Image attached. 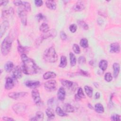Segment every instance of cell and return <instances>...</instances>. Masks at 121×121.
<instances>
[{
    "label": "cell",
    "mask_w": 121,
    "mask_h": 121,
    "mask_svg": "<svg viewBox=\"0 0 121 121\" xmlns=\"http://www.w3.org/2000/svg\"><path fill=\"white\" fill-rule=\"evenodd\" d=\"M79 73L82 76H86V77H88L90 76L89 74L87 71H85L81 70V69H80Z\"/></svg>",
    "instance_id": "45"
},
{
    "label": "cell",
    "mask_w": 121,
    "mask_h": 121,
    "mask_svg": "<svg viewBox=\"0 0 121 121\" xmlns=\"http://www.w3.org/2000/svg\"><path fill=\"white\" fill-rule=\"evenodd\" d=\"M95 98L97 99H99L100 97V94L99 93V92H96L95 94Z\"/></svg>",
    "instance_id": "51"
},
{
    "label": "cell",
    "mask_w": 121,
    "mask_h": 121,
    "mask_svg": "<svg viewBox=\"0 0 121 121\" xmlns=\"http://www.w3.org/2000/svg\"><path fill=\"white\" fill-rule=\"evenodd\" d=\"M73 50L74 52L77 54H78L80 52V50L79 46L77 44H74L72 47Z\"/></svg>",
    "instance_id": "39"
},
{
    "label": "cell",
    "mask_w": 121,
    "mask_h": 121,
    "mask_svg": "<svg viewBox=\"0 0 121 121\" xmlns=\"http://www.w3.org/2000/svg\"><path fill=\"white\" fill-rule=\"evenodd\" d=\"M35 3L36 6L39 7H41L43 5V2L42 0H35Z\"/></svg>",
    "instance_id": "46"
},
{
    "label": "cell",
    "mask_w": 121,
    "mask_h": 121,
    "mask_svg": "<svg viewBox=\"0 0 121 121\" xmlns=\"http://www.w3.org/2000/svg\"><path fill=\"white\" fill-rule=\"evenodd\" d=\"M78 24L79 26H81L82 28H83L85 30H87L88 29V26L87 25L84 21L83 20H78Z\"/></svg>",
    "instance_id": "37"
},
{
    "label": "cell",
    "mask_w": 121,
    "mask_h": 121,
    "mask_svg": "<svg viewBox=\"0 0 121 121\" xmlns=\"http://www.w3.org/2000/svg\"><path fill=\"white\" fill-rule=\"evenodd\" d=\"M44 86L45 89L48 91H54L56 89L57 83L54 80H50L44 83Z\"/></svg>",
    "instance_id": "5"
},
{
    "label": "cell",
    "mask_w": 121,
    "mask_h": 121,
    "mask_svg": "<svg viewBox=\"0 0 121 121\" xmlns=\"http://www.w3.org/2000/svg\"><path fill=\"white\" fill-rule=\"evenodd\" d=\"M31 95L35 103L37 105L39 104L41 102V100L40 96V94L38 91L36 89H34L32 91Z\"/></svg>",
    "instance_id": "8"
},
{
    "label": "cell",
    "mask_w": 121,
    "mask_h": 121,
    "mask_svg": "<svg viewBox=\"0 0 121 121\" xmlns=\"http://www.w3.org/2000/svg\"><path fill=\"white\" fill-rule=\"evenodd\" d=\"M69 29L70 30V31L71 32V33H75L77 30V26L76 24H73L71 25H70L69 27Z\"/></svg>",
    "instance_id": "42"
},
{
    "label": "cell",
    "mask_w": 121,
    "mask_h": 121,
    "mask_svg": "<svg viewBox=\"0 0 121 121\" xmlns=\"http://www.w3.org/2000/svg\"><path fill=\"white\" fill-rule=\"evenodd\" d=\"M45 112H46V115L49 119H53L54 118L55 114H54L53 110L52 108H47L45 111Z\"/></svg>",
    "instance_id": "26"
},
{
    "label": "cell",
    "mask_w": 121,
    "mask_h": 121,
    "mask_svg": "<svg viewBox=\"0 0 121 121\" xmlns=\"http://www.w3.org/2000/svg\"><path fill=\"white\" fill-rule=\"evenodd\" d=\"M8 2H9L8 0H0V4L1 6V5L5 6L8 4Z\"/></svg>",
    "instance_id": "49"
},
{
    "label": "cell",
    "mask_w": 121,
    "mask_h": 121,
    "mask_svg": "<svg viewBox=\"0 0 121 121\" xmlns=\"http://www.w3.org/2000/svg\"><path fill=\"white\" fill-rule=\"evenodd\" d=\"M108 66V62L107 60H101L99 63V67L100 69L103 71L107 69Z\"/></svg>",
    "instance_id": "24"
},
{
    "label": "cell",
    "mask_w": 121,
    "mask_h": 121,
    "mask_svg": "<svg viewBox=\"0 0 121 121\" xmlns=\"http://www.w3.org/2000/svg\"><path fill=\"white\" fill-rule=\"evenodd\" d=\"M60 37L62 40H65L67 39V35L63 31H61L60 33Z\"/></svg>",
    "instance_id": "44"
},
{
    "label": "cell",
    "mask_w": 121,
    "mask_h": 121,
    "mask_svg": "<svg viewBox=\"0 0 121 121\" xmlns=\"http://www.w3.org/2000/svg\"><path fill=\"white\" fill-rule=\"evenodd\" d=\"M111 120L112 121H120L121 120V116L117 114H113L111 116Z\"/></svg>",
    "instance_id": "40"
},
{
    "label": "cell",
    "mask_w": 121,
    "mask_h": 121,
    "mask_svg": "<svg viewBox=\"0 0 121 121\" xmlns=\"http://www.w3.org/2000/svg\"><path fill=\"white\" fill-rule=\"evenodd\" d=\"M80 46L84 48H86L88 46V41L86 38H82L81 39L80 42Z\"/></svg>",
    "instance_id": "35"
},
{
    "label": "cell",
    "mask_w": 121,
    "mask_h": 121,
    "mask_svg": "<svg viewBox=\"0 0 121 121\" xmlns=\"http://www.w3.org/2000/svg\"><path fill=\"white\" fill-rule=\"evenodd\" d=\"M85 97V96L82 88L81 87H79L78 89L77 94L75 95V99H76L77 100H79L81 98Z\"/></svg>",
    "instance_id": "21"
},
{
    "label": "cell",
    "mask_w": 121,
    "mask_h": 121,
    "mask_svg": "<svg viewBox=\"0 0 121 121\" xmlns=\"http://www.w3.org/2000/svg\"><path fill=\"white\" fill-rule=\"evenodd\" d=\"M63 109L67 112H73L74 111V107L69 104H65L63 106Z\"/></svg>",
    "instance_id": "23"
},
{
    "label": "cell",
    "mask_w": 121,
    "mask_h": 121,
    "mask_svg": "<svg viewBox=\"0 0 121 121\" xmlns=\"http://www.w3.org/2000/svg\"><path fill=\"white\" fill-rule=\"evenodd\" d=\"M14 13L13 9L12 8H10L8 10H4L2 12V17L3 18H8L9 17L11 16Z\"/></svg>",
    "instance_id": "17"
},
{
    "label": "cell",
    "mask_w": 121,
    "mask_h": 121,
    "mask_svg": "<svg viewBox=\"0 0 121 121\" xmlns=\"http://www.w3.org/2000/svg\"><path fill=\"white\" fill-rule=\"evenodd\" d=\"M14 86V83L13 80L10 78H8L6 79L5 88L7 90H10L13 88Z\"/></svg>",
    "instance_id": "14"
},
{
    "label": "cell",
    "mask_w": 121,
    "mask_h": 121,
    "mask_svg": "<svg viewBox=\"0 0 121 121\" xmlns=\"http://www.w3.org/2000/svg\"><path fill=\"white\" fill-rule=\"evenodd\" d=\"M9 23L8 21L5 20L2 22L0 25V37L1 38L3 35L5 34V32L9 27Z\"/></svg>",
    "instance_id": "9"
},
{
    "label": "cell",
    "mask_w": 121,
    "mask_h": 121,
    "mask_svg": "<svg viewBox=\"0 0 121 121\" xmlns=\"http://www.w3.org/2000/svg\"><path fill=\"white\" fill-rule=\"evenodd\" d=\"M95 110L97 113H102L104 112V108L103 105L100 103L96 104L95 106Z\"/></svg>",
    "instance_id": "25"
},
{
    "label": "cell",
    "mask_w": 121,
    "mask_h": 121,
    "mask_svg": "<svg viewBox=\"0 0 121 121\" xmlns=\"http://www.w3.org/2000/svg\"><path fill=\"white\" fill-rule=\"evenodd\" d=\"M43 57L45 60L51 63L56 62L58 59V55L53 47H51L45 50Z\"/></svg>",
    "instance_id": "2"
},
{
    "label": "cell",
    "mask_w": 121,
    "mask_h": 121,
    "mask_svg": "<svg viewBox=\"0 0 121 121\" xmlns=\"http://www.w3.org/2000/svg\"><path fill=\"white\" fill-rule=\"evenodd\" d=\"M56 77V74L52 71H47L43 75V78L44 79L54 78Z\"/></svg>",
    "instance_id": "22"
},
{
    "label": "cell",
    "mask_w": 121,
    "mask_h": 121,
    "mask_svg": "<svg viewBox=\"0 0 121 121\" xmlns=\"http://www.w3.org/2000/svg\"><path fill=\"white\" fill-rule=\"evenodd\" d=\"M2 119L4 121H14V120L12 118L9 117H3L2 118Z\"/></svg>",
    "instance_id": "50"
},
{
    "label": "cell",
    "mask_w": 121,
    "mask_h": 121,
    "mask_svg": "<svg viewBox=\"0 0 121 121\" xmlns=\"http://www.w3.org/2000/svg\"><path fill=\"white\" fill-rule=\"evenodd\" d=\"M66 93L64 88L63 87H60L57 93V97L59 100L60 101H63L65 98Z\"/></svg>",
    "instance_id": "16"
},
{
    "label": "cell",
    "mask_w": 121,
    "mask_h": 121,
    "mask_svg": "<svg viewBox=\"0 0 121 121\" xmlns=\"http://www.w3.org/2000/svg\"><path fill=\"white\" fill-rule=\"evenodd\" d=\"M13 68H14V64H13V62L11 61L7 62L5 64V66H4L5 70L8 72H10L12 70Z\"/></svg>",
    "instance_id": "28"
},
{
    "label": "cell",
    "mask_w": 121,
    "mask_h": 121,
    "mask_svg": "<svg viewBox=\"0 0 121 121\" xmlns=\"http://www.w3.org/2000/svg\"><path fill=\"white\" fill-rule=\"evenodd\" d=\"M23 2L21 0H14L13 1V3L16 6H19L20 5H22Z\"/></svg>",
    "instance_id": "47"
},
{
    "label": "cell",
    "mask_w": 121,
    "mask_h": 121,
    "mask_svg": "<svg viewBox=\"0 0 121 121\" xmlns=\"http://www.w3.org/2000/svg\"><path fill=\"white\" fill-rule=\"evenodd\" d=\"M84 89L87 95L90 98L92 97L93 95V88L89 86H85L84 87Z\"/></svg>",
    "instance_id": "29"
},
{
    "label": "cell",
    "mask_w": 121,
    "mask_h": 121,
    "mask_svg": "<svg viewBox=\"0 0 121 121\" xmlns=\"http://www.w3.org/2000/svg\"><path fill=\"white\" fill-rule=\"evenodd\" d=\"M88 107H89V108H90V109H93V107L92 105L90 104H88Z\"/></svg>",
    "instance_id": "52"
},
{
    "label": "cell",
    "mask_w": 121,
    "mask_h": 121,
    "mask_svg": "<svg viewBox=\"0 0 121 121\" xmlns=\"http://www.w3.org/2000/svg\"><path fill=\"white\" fill-rule=\"evenodd\" d=\"M45 4L46 7L50 9L54 10L56 8V2L53 0H46Z\"/></svg>",
    "instance_id": "20"
},
{
    "label": "cell",
    "mask_w": 121,
    "mask_h": 121,
    "mask_svg": "<svg viewBox=\"0 0 121 121\" xmlns=\"http://www.w3.org/2000/svg\"><path fill=\"white\" fill-rule=\"evenodd\" d=\"M61 84H62V86L64 87H67V88H70L73 85V82H72L71 81H69V80H66V79L62 80L61 81Z\"/></svg>",
    "instance_id": "27"
},
{
    "label": "cell",
    "mask_w": 121,
    "mask_h": 121,
    "mask_svg": "<svg viewBox=\"0 0 121 121\" xmlns=\"http://www.w3.org/2000/svg\"><path fill=\"white\" fill-rule=\"evenodd\" d=\"M113 70V76L115 78H116L120 72V67L119 63H114L112 65Z\"/></svg>",
    "instance_id": "18"
},
{
    "label": "cell",
    "mask_w": 121,
    "mask_h": 121,
    "mask_svg": "<svg viewBox=\"0 0 121 121\" xmlns=\"http://www.w3.org/2000/svg\"><path fill=\"white\" fill-rule=\"evenodd\" d=\"M56 112L57 114L60 116L64 117V116H67V114L65 112V111H64L63 110H62L60 107H56Z\"/></svg>",
    "instance_id": "34"
},
{
    "label": "cell",
    "mask_w": 121,
    "mask_h": 121,
    "mask_svg": "<svg viewBox=\"0 0 121 121\" xmlns=\"http://www.w3.org/2000/svg\"><path fill=\"white\" fill-rule=\"evenodd\" d=\"M45 18V17L42 14V13H39L36 16V19L39 22L40 21L43 20V18Z\"/></svg>",
    "instance_id": "43"
},
{
    "label": "cell",
    "mask_w": 121,
    "mask_h": 121,
    "mask_svg": "<svg viewBox=\"0 0 121 121\" xmlns=\"http://www.w3.org/2000/svg\"><path fill=\"white\" fill-rule=\"evenodd\" d=\"M27 94L26 92H11L8 95L10 98L13 99H17L20 97H23Z\"/></svg>",
    "instance_id": "10"
},
{
    "label": "cell",
    "mask_w": 121,
    "mask_h": 121,
    "mask_svg": "<svg viewBox=\"0 0 121 121\" xmlns=\"http://www.w3.org/2000/svg\"><path fill=\"white\" fill-rule=\"evenodd\" d=\"M54 103V99L53 98H52L48 100V102H47V104L49 106H52L53 104Z\"/></svg>",
    "instance_id": "48"
},
{
    "label": "cell",
    "mask_w": 121,
    "mask_h": 121,
    "mask_svg": "<svg viewBox=\"0 0 121 121\" xmlns=\"http://www.w3.org/2000/svg\"><path fill=\"white\" fill-rule=\"evenodd\" d=\"M43 113L42 112L38 111L36 112L35 116L33 117L29 120L31 121H42L43 119Z\"/></svg>",
    "instance_id": "19"
},
{
    "label": "cell",
    "mask_w": 121,
    "mask_h": 121,
    "mask_svg": "<svg viewBox=\"0 0 121 121\" xmlns=\"http://www.w3.org/2000/svg\"><path fill=\"white\" fill-rule=\"evenodd\" d=\"M14 111L17 114L23 113L26 109V105L23 103H17L13 106Z\"/></svg>",
    "instance_id": "7"
},
{
    "label": "cell",
    "mask_w": 121,
    "mask_h": 121,
    "mask_svg": "<svg viewBox=\"0 0 121 121\" xmlns=\"http://www.w3.org/2000/svg\"><path fill=\"white\" fill-rule=\"evenodd\" d=\"M85 8L84 3L81 1H78L73 6V9L75 11H81Z\"/></svg>",
    "instance_id": "13"
},
{
    "label": "cell",
    "mask_w": 121,
    "mask_h": 121,
    "mask_svg": "<svg viewBox=\"0 0 121 121\" xmlns=\"http://www.w3.org/2000/svg\"><path fill=\"white\" fill-rule=\"evenodd\" d=\"M25 84L26 86L28 88L35 89L36 87H38L40 86V83L38 81L28 80L26 82Z\"/></svg>",
    "instance_id": "11"
},
{
    "label": "cell",
    "mask_w": 121,
    "mask_h": 121,
    "mask_svg": "<svg viewBox=\"0 0 121 121\" xmlns=\"http://www.w3.org/2000/svg\"><path fill=\"white\" fill-rule=\"evenodd\" d=\"M57 32L56 31V30L54 29H52L51 30H49L48 32L44 33L43 35H42L38 39V41L36 42V43H37V44L40 43H41V42L45 39H47L50 37H54L56 35H57Z\"/></svg>",
    "instance_id": "4"
},
{
    "label": "cell",
    "mask_w": 121,
    "mask_h": 121,
    "mask_svg": "<svg viewBox=\"0 0 121 121\" xmlns=\"http://www.w3.org/2000/svg\"><path fill=\"white\" fill-rule=\"evenodd\" d=\"M120 51V44L117 43H112L110 45V52L113 53H119Z\"/></svg>",
    "instance_id": "15"
},
{
    "label": "cell",
    "mask_w": 121,
    "mask_h": 121,
    "mask_svg": "<svg viewBox=\"0 0 121 121\" xmlns=\"http://www.w3.org/2000/svg\"><path fill=\"white\" fill-rule=\"evenodd\" d=\"M17 43H18L17 50H18V51L19 52L21 53L22 54H25L26 52H27V48L22 46L20 44V43L18 41H17Z\"/></svg>",
    "instance_id": "31"
},
{
    "label": "cell",
    "mask_w": 121,
    "mask_h": 121,
    "mask_svg": "<svg viewBox=\"0 0 121 121\" xmlns=\"http://www.w3.org/2000/svg\"><path fill=\"white\" fill-rule=\"evenodd\" d=\"M104 79L107 82H108L111 81L112 79V76L111 73L109 72L106 73L104 76Z\"/></svg>",
    "instance_id": "38"
},
{
    "label": "cell",
    "mask_w": 121,
    "mask_h": 121,
    "mask_svg": "<svg viewBox=\"0 0 121 121\" xmlns=\"http://www.w3.org/2000/svg\"><path fill=\"white\" fill-rule=\"evenodd\" d=\"M13 38L9 35L5 38L1 45V52L3 55H7L11 48Z\"/></svg>",
    "instance_id": "3"
},
{
    "label": "cell",
    "mask_w": 121,
    "mask_h": 121,
    "mask_svg": "<svg viewBox=\"0 0 121 121\" xmlns=\"http://www.w3.org/2000/svg\"><path fill=\"white\" fill-rule=\"evenodd\" d=\"M22 5L23 6L24 9L26 10V12H29L31 10V5L29 2L23 1Z\"/></svg>",
    "instance_id": "36"
},
{
    "label": "cell",
    "mask_w": 121,
    "mask_h": 121,
    "mask_svg": "<svg viewBox=\"0 0 121 121\" xmlns=\"http://www.w3.org/2000/svg\"><path fill=\"white\" fill-rule=\"evenodd\" d=\"M69 59H70V63L71 66L73 67L75 66L77 62V60L75 55L72 52L69 53Z\"/></svg>",
    "instance_id": "30"
},
{
    "label": "cell",
    "mask_w": 121,
    "mask_h": 121,
    "mask_svg": "<svg viewBox=\"0 0 121 121\" xmlns=\"http://www.w3.org/2000/svg\"><path fill=\"white\" fill-rule=\"evenodd\" d=\"M39 29H40V31L44 33L48 32L49 30V27L46 23H43L40 26Z\"/></svg>",
    "instance_id": "33"
},
{
    "label": "cell",
    "mask_w": 121,
    "mask_h": 121,
    "mask_svg": "<svg viewBox=\"0 0 121 121\" xmlns=\"http://www.w3.org/2000/svg\"><path fill=\"white\" fill-rule=\"evenodd\" d=\"M22 69L21 68H20V67L18 66H16L15 68H14L13 73H12V75L13 77L17 79H19L22 77Z\"/></svg>",
    "instance_id": "12"
},
{
    "label": "cell",
    "mask_w": 121,
    "mask_h": 121,
    "mask_svg": "<svg viewBox=\"0 0 121 121\" xmlns=\"http://www.w3.org/2000/svg\"><path fill=\"white\" fill-rule=\"evenodd\" d=\"M67 64V60L66 56H62L60 58V61L59 64V67L60 68H64Z\"/></svg>",
    "instance_id": "32"
},
{
    "label": "cell",
    "mask_w": 121,
    "mask_h": 121,
    "mask_svg": "<svg viewBox=\"0 0 121 121\" xmlns=\"http://www.w3.org/2000/svg\"><path fill=\"white\" fill-rule=\"evenodd\" d=\"M18 14L20 18L22 24L24 26H26L27 24V15L26 10L24 8H20L18 11Z\"/></svg>",
    "instance_id": "6"
},
{
    "label": "cell",
    "mask_w": 121,
    "mask_h": 121,
    "mask_svg": "<svg viewBox=\"0 0 121 121\" xmlns=\"http://www.w3.org/2000/svg\"><path fill=\"white\" fill-rule=\"evenodd\" d=\"M21 59L22 61L21 69L24 73L33 75L38 73L39 68L32 59L28 58L26 54H22Z\"/></svg>",
    "instance_id": "1"
},
{
    "label": "cell",
    "mask_w": 121,
    "mask_h": 121,
    "mask_svg": "<svg viewBox=\"0 0 121 121\" xmlns=\"http://www.w3.org/2000/svg\"><path fill=\"white\" fill-rule=\"evenodd\" d=\"M78 63L79 64H84L86 63V59L85 58V57L84 56H80L78 58Z\"/></svg>",
    "instance_id": "41"
}]
</instances>
